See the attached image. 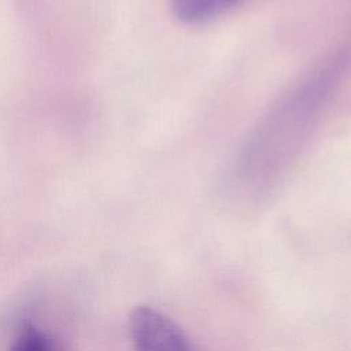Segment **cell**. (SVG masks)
<instances>
[{
  "mask_svg": "<svg viewBox=\"0 0 351 351\" xmlns=\"http://www.w3.org/2000/svg\"><path fill=\"white\" fill-rule=\"evenodd\" d=\"M10 351H55V346L47 333L26 322L19 328Z\"/></svg>",
  "mask_w": 351,
  "mask_h": 351,
  "instance_id": "3",
  "label": "cell"
},
{
  "mask_svg": "<svg viewBox=\"0 0 351 351\" xmlns=\"http://www.w3.org/2000/svg\"><path fill=\"white\" fill-rule=\"evenodd\" d=\"M240 0H171L174 14L185 22H203L226 11Z\"/></svg>",
  "mask_w": 351,
  "mask_h": 351,
  "instance_id": "2",
  "label": "cell"
},
{
  "mask_svg": "<svg viewBox=\"0 0 351 351\" xmlns=\"http://www.w3.org/2000/svg\"><path fill=\"white\" fill-rule=\"evenodd\" d=\"M129 329L136 351H192L180 326L152 307H136Z\"/></svg>",
  "mask_w": 351,
  "mask_h": 351,
  "instance_id": "1",
  "label": "cell"
}]
</instances>
